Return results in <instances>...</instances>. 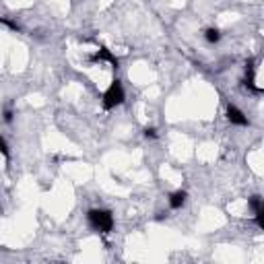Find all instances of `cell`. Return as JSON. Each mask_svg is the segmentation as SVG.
I'll use <instances>...</instances> for the list:
<instances>
[{"label": "cell", "instance_id": "obj_4", "mask_svg": "<svg viewBox=\"0 0 264 264\" xmlns=\"http://www.w3.org/2000/svg\"><path fill=\"white\" fill-rule=\"evenodd\" d=\"M103 60H108L114 68H118V58L112 54V52H110L108 48H101L95 56H91V62H103Z\"/></svg>", "mask_w": 264, "mask_h": 264}, {"label": "cell", "instance_id": "obj_6", "mask_svg": "<svg viewBox=\"0 0 264 264\" xmlns=\"http://www.w3.org/2000/svg\"><path fill=\"white\" fill-rule=\"evenodd\" d=\"M184 202H186V192H184V190L171 192V194H169V206H171V208H182Z\"/></svg>", "mask_w": 264, "mask_h": 264}, {"label": "cell", "instance_id": "obj_11", "mask_svg": "<svg viewBox=\"0 0 264 264\" xmlns=\"http://www.w3.org/2000/svg\"><path fill=\"white\" fill-rule=\"evenodd\" d=\"M145 136H147V138H155V136H157L155 128H145Z\"/></svg>", "mask_w": 264, "mask_h": 264}, {"label": "cell", "instance_id": "obj_3", "mask_svg": "<svg viewBox=\"0 0 264 264\" xmlns=\"http://www.w3.org/2000/svg\"><path fill=\"white\" fill-rule=\"evenodd\" d=\"M227 120L235 126H248V118H245L243 112L237 110L235 105H227Z\"/></svg>", "mask_w": 264, "mask_h": 264}, {"label": "cell", "instance_id": "obj_10", "mask_svg": "<svg viewBox=\"0 0 264 264\" xmlns=\"http://www.w3.org/2000/svg\"><path fill=\"white\" fill-rule=\"evenodd\" d=\"M0 149H3L5 159H9V145H7V140H5V138H0Z\"/></svg>", "mask_w": 264, "mask_h": 264}, {"label": "cell", "instance_id": "obj_9", "mask_svg": "<svg viewBox=\"0 0 264 264\" xmlns=\"http://www.w3.org/2000/svg\"><path fill=\"white\" fill-rule=\"evenodd\" d=\"M256 225L264 231V206L260 210H256Z\"/></svg>", "mask_w": 264, "mask_h": 264}, {"label": "cell", "instance_id": "obj_12", "mask_svg": "<svg viewBox=\"0 0 264 264\" xmlns=\"http://www.w3.org/2000/svg\"><path fill=\"white\" fill-rule=\"evenodd\" d=\"M5 120L11 122V120H13V114H11V112H5Z\"/></svg>", "mask_w": 264, "mask_h": 264}, {"label": "cell", "instance_id": "obj_1", "mask_svg": "<svg viewBox=\"0 0 264 264\" xmlns=\"http://www.w3.org/2000/svg\"><path fill=\"white\" fill-rule=\"evenodd\" d=\"M87 221H89L91 229L97 233H110L114 229V217L110 210L93 208V210H89V215H87Z\"/></svg>", "mask_w": 264, "mask_h": 264}, {"label": "cell", "instance_id": "obj_7", "mask_svg": "<svg viewBox=\"0 0 264 264\" xmlns=\"http://www.w3.org/2000/svg\"><path fill=\"white\" fill-rule=\"evenodd\" d=\"M204 38H206V42H210V44H217V42L221 40V33H219V29H206Z\"/></svg>", "mask_w": 264, "mask_h": 264}, {"label": "cell", "instance_id": "obj_5", "mask_svg": "<svg viewBox=\"0 0 264 264\" xmlns=\"http://www.w3.org/2000/svg\"><path fill=\"white\" fill-rule=\"evenodd\" d=\"M245 87H250L252 91H260L254 83V62L252 60L245 62Z\"/></svg>", "mask_w": 264, "mask_h": 264}, {"label": "cell", "instance_id": "obj_8", "mask_svg": "<svg viewBox=\"0 0 264 264\" xmlns=\"http://www.w3.org/2000/svg\"><path fill=\"white\" fill-rule=\"evenodd\" d=\"M250 206H252V210L256 213V210H260V208L264 206V202H262L260 196H252V198H250Z\"/></svg>", "mask_w": 264, "mask_h": 264}, {"label": "cell", "instance_id": "obj_2", "mask_svg": "<svg viewBox=\"0 0 264 264\" xmlns=\"http://www.w3.org/2000/svg\"><path fill=\"white\" fill-rule=\"evenodd\" d=\"M120 103H124V87L116 79L108 87V91L103 93V110H114Z\"/></svg>", "mask_w": 264, "mask_h": 264}]
</instances>
